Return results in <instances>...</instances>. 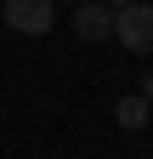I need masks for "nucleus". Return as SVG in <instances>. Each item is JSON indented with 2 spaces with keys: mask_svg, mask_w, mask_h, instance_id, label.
<instances>
[{
  "mask_svg": "<svg viewBox=\"0 0 153 159\" xmlns=\"http://www.w3.org/2000/svg\"><path fill=\"white\" fill-rule=\"evenodd\" d=\"M113 40H119L125 51H136V57L153 51V6H147V0H125V6H113Z\"/></svg>",
  "mask_w": 153,
  "mask_h": 159,
  "instance_id": "obj_1",
  "label": "nucleus"
},
{
  "mask_svg": "<svg viewBox=\"0 0 153 159\" xmlns=\"http://www.w3.org/2000/svg\"><path fill=\"white\" fill-rule=\"evenodd\" d=\"M0 11H6V29L17 34H51L57 23V0H0Z\"/></svg>",
  "mask_w": 153,
  "mask_h": 159,
  "instance_id": "obj_2",
  "label": "nucleus"
},
{
  "mask_svg": "<svg viewBox=\"0 0 153 159\" xmlns=\"http://www.w3.org/2000/svg\"><path fill=\"white\" fill-rule=\"evenodd\" d=\"M74 34H80L85 46L113 40V6H108V0H85V6H74Z\"/></svg>",
  "mask_w": 153,
  "mask_h": 159,
  "instance_id": "obj_3",
  "label": "nucleus"
},
{
  "mask_svg": "<svg viewBox=\"0 0 153 159\" xmlns=\"http://www.w3.org/2000/svg\"><path fill=\"white\" fill-rule=\"evenodd\" d=\"M147 108H153V102H147V91H136V97H119L113 119H119L125 131H142V125H147Z\"/></svg>",
  "mask_w": 153,
  "mask_h": 159,
  "instance_id": "obj_4",
  "label": "nucleus"
},
{
  "mask_svg": "<svg viewBox=\"0 0 153 159\" xmlns=\"http://www.w3.org/2000/svg\"><path fill=\"white\" fill-rule=\"evenodd\" d=\"M142 91H147V102H153V74H147V85H142Z\"/></svg>",
  "mask_w": 153,
  "mask_h": 159,
  "instance_id": "obj_5",
  "label": "nucleus"
},
{
  "mask_svg": "<svg viewBox=\"0 0 153 159\" xmlns=\"http://www.w3.org/2000/svg\"><path fill=\"white\" fill-rule=\"evenodd\" d=\"M108 6H125V0H108Z\"/></svg>",
  "mask_w": 153,
  "mask_h": 159,
  "instance_id": "obj_6",
  "label": "nucleus"
}]
</instances>
